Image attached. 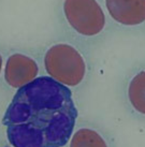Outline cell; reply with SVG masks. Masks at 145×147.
I'll list each match as a JSON object with an SVG mask.
<instances>
[{"mask_svg": "<svg viewBox=\"0 0 145 147\" xmlns=\"http://www.w3.org/2000/svg\"><path fill=\"white\" fill-rule=\"evenodd\" d=\"M66 146L68 147H117L113 136L104 128L84 121L75 126Z\"/></svg>", "mask_w": 145, "mask_h": 147, "instance_id": "8992f818", "label": "cell"}, {"mask_svg": "<svg viewBox=\"0 0 145 147\" xmlns=\"http://www.w3.org/2000/svg\"><path fill=\"white\" fill-rule=\"evenodd\" d=\"M5 58H7V54L4 53V51L0 47V80L2 78V74H3V68L4 62H5Z\"/></svg>", "mask_w": 145, "mask_h": 147, "instance_id": "ba28073f", "label": "cell"}, {"mask_svg": "<svg viewBox=\"0 0 145 147\" xmlns=\"http://www.w3.org/2000/svg\"><path fill=\"white\" fill-rule=\"evenodd\" d=\"M42 61L47 76L68 87L71 91L83 85L89 73L86 55L71 42L52 43L44 51Z\"/></svg>", "mask_w": 145, "mask_h": 147, "instance_id": "7a4b0ae2", "label": "cell"}, {"mask_svg": "<svg viewBox=\"0 0 145 147\" xmlns=\"http://www.w3.org/2000/svg\"><path fill=\"white\" fill-rule=\"evenodd\" d=\"M78 117L72 91L41 75L15 91L2 125L12 147H65Z\"/></svg>", "mask_w": 145, "mask_h": 147, "instance_id": "6da1fadb", "label": "cell"}, {"mask_svg": "<svg viewBox=\"0 0 145 147\" xmlns=\"http://www.w3.org/2000/svg\"><path fill=\"white\" fill-rule=\"evenodd\" d=\"M104 9L115 24L138 27L145 23V0H103Z\"/></svg>", "mask_w": 145, "mask_h": 147, "instance_id": "5b68a950", "label": "cell"}, {"mask_svg": "<svg viewBox=\"0 0 145 147\" xmlns=\"http://www.w3.org/2000/svg\"><path fill=\"white\" fill-rule=\"evenodd\" d=\"M125 103L133 118L145 121V69L129 78L125 89Z\"/></svg>", "mask_w": 145, "mask_h": 147, "instance_id": "52a82bcc", "label": "cell"}, {"mask_svg": "<svg viewBox=\"0 0 145 147\" xmlns=\"http://www.w3.org/2000/svg\"><path fill=\"white\" fill-rule=\"evenodd\" d=\"M59 15L68 32L78 40L94 42L105 32L107 13L99 0H61Z\"/></svg>", "mask_w": 145, "mask_h": 147, "instance_id": "3957f363", "label": "cell"}, {"mask_svg": "<svg viewBox=\"0 0 145 147\" xmlns=\"http://www.w3.org/2000/svg\"><path fill=\"white\" fill-rule=\"evenodd\" d=\"M39 74L40 65L33 55L21 49L7 54L2 78L10 89L18 90L39 78Z\"/></svg>", "mask_w": 145, "mask_h": 147, "instance_id": "277c9868", "label": "cell"}]
</instances>
